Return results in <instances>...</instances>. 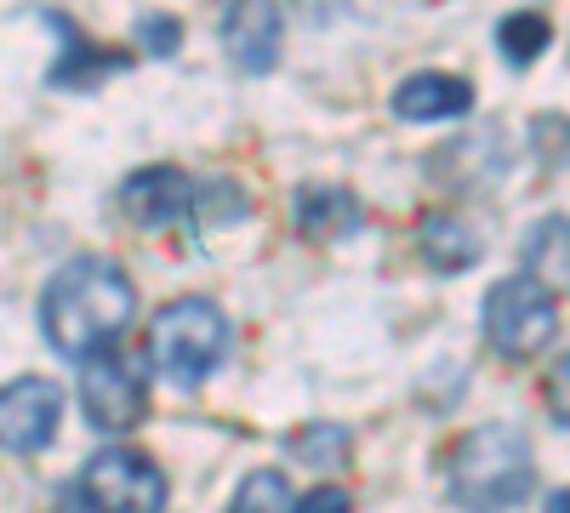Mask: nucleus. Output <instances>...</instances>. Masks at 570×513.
<instances>
[{
  "label": "nucleus",
  "instance_id": "9",
  "mask_svg": "<svg viewBox=\"0 0 570 513\" xmlns=\"http://www.w3.org/2000/svg\"><path fill=\"white\" fill-rule=\"evenodd\" d=\"M188 195H195V182H188L177 166H142L120 182V211L137 228H171V223H183Z\"/></svg>",
  "mask_w": 570,
  "mask_h": 513
},
{
  "label": "nucleus",
  "instance_id": "16",
  "mask_svg": "<svg viewBox=\"0 0 570 513\" xmlns=\"http://www.w3.org/2000/svg\"><path fill=\"white\" fill-rule=\"evenodd\" d=\"M228 513H292V491H285L279 468H252L228 496Z\"/></svg>",
  "mask_w": 570,
  "mask_h": 513
},
{
  "label": "nucleus",
  "instance_id": "3",
  "mask_svg": "<svg viewBox=\"0 0 570 513\" xmlns=\"http://www.w3.org/2000/svg\"><path fill=\"white\" fill-rule=\"evenodd\" d=\"M228 314L212 297H177L155 314L149 332V359L171 388H200L212 371L228 359Z\"/></svg>",
  "mask_w": 570,
  "mask_h": 513
},
{
  "label": "nucleus",
  "instance_id": "15",
  "mask_svg": "<svg viewBox=\"0 0 570 513\" xmlns=\"http://www.w3.org/2000/svg\"><path fill=\"white\" fill-rule=\"evenodd\" d=\"M188 206H200V223L206 228H234V223H246L252 195L234 177H212V182H200V189L188 195Z\"/></svg>",
  "mask_w": 570,
  "mask_h": 513
},
{
  "label": "nucleus",
  "instance_id": "11",
  "mask_svg": "<svg viewBox=\"0 0 570 513\" xmlns=\"http://www.w3.org/2000/svg\"><path fill=\"white\" fill-rule=\"evenodd\" d=\"M360 223H365V211H360V200H354L348 189H331V182H320V189H303V195H297V228H303V240H320V246L348 240Z\"/></svg>",
  "mask_w": 570,
  "mask_h": 513
},
{
  "label": "nucleus",
  "instance_id": "6",
  "mask_svg": "<svg viewBox=\"0 0 570 513\" xmlns=\"http://www.w3.org/2000/svg\"><path fill=\"white\" fill-rule=\"evenodd\" d=\"M80 411L98 434H131L149 416V377L120 348H104L80 371Z\"/></svg>",
  "mask_w": 570,
  "mask_h": 513
},
{
  "label": "nucleus",
  "instance_id": "13",
  "mask_svg": "<svg viewBox=\"0 0 570 513\" xmlns=\"http://www.w3.org/2000/svg\"><path fill=\"white\" fill-rule=\"evenodd\" d=\"M63 63L52 69V86H63V91H91L104 75H115V69H126V52H91V46L63 23Z\"/></svg>",
  "mask_w": 570,
  "mask_h": 513
},
{
  "label": "nucleus",
  "instance_id": "8",
  "mask_svg": "<svg viewBox=\"0 0 570 513\" xmlns=\"http://www.w3.org/2000/svg\"><path fill=\"white\" fill-rule=\"evenodd\" d=\"M223 52L246 75H268L279 63V7L274 0H234L223 12Z\"/></svg>",
  "mask_w": 570,
  "mask_h": 513
},
{
  "label": "nucleus",
  "instance_id": "17",
  "mask_svg": "<svg viewBox=\"0 0 570 513\" xmlns=\"http://www.w3.org/2000/svg\"><path fill=\"white\" fill-rule=\"evenodd\" d=\"M292 456L308 462V468H343L348 462V428H303L292 434Z\"/></svg>",
  "mask_w": 570,
  "mask_h": 513
},
{
  "label": "nucleus",
  "instance_id": "19",
  "mask_svg": "<svg viewBox=\"0 0 570 513\" xmlns=\"http://www.w3.org/2000/svg\"><path fill=\"white\" fill-rule=\"evenodd\" d=\"M292 513H354V496L343 485H314L303 502H292Z\"/></svg>",
  "mask_w": 570,
  "mask_h": 513
},
{
  "label": "nucleus",
  "instance_id": "4",
  "mask_svg": "<svg viewBox=\"0 0 570 513\" xmlns=\"http://www.w3.org/2000/svg\"><path fill=\"white\" fill-rule=\"evenodd\" d=\"M559 337V297L537 274H502L485 292V343L502 359H537Z\"/></svg>",
  "mask_w": 570,
  "mask_h": 513
},
{
  "label": "nucleus",
  "instance_id": "1",
  "mask_svg": "<svg viewBox=\"0 0 570 513\" xmlns=\"http://www.w3.org/2000/svg\"><path fill=\"white\" fill-rule=\"evenodd\" d=\"M137 314V286L109 257H75L63 263L40 292V332L63 359L86 365L120 343Z\"/></svg>",
  "mask_w": 570,
  "mask_h": 513
},
{
  "label": "nucleus",
  "instance_id": "20",
  "mask_svg": "<svg viewBox=\"0 0 570 513\" xmlns=\"http://www.w3.org/2000/svg\"><path fill=\"white\" fill-rule=\"evenodd\" d=\"M548 513H570V496L564 491H548Z\"/></svg>",
  "mask_w": 570,
  "mask_h": 513
},
{
  "label": "nucleus",
  "instance_id": "5",
  "mask_svg": "<svg viewBox=\"0 0 570 513\" xmlns=\"http://www.w3.org/2000/svg\"><path fill=\"white\" fill-rule=\"evenodd\" d=\"M75 496L86 513H166V474L142 451H98L80 468Z\"/></svg>",
  "mask_w": 570,
  "mask_h": 513
},
{
  "label": "nucleus",
  "instance_id": "12",
  "mask_svg": "<svg viewBox=\"0 0 570 513\" xmlns=\"http://www.w3.org/2000/svg\"><path fill=\"white\" fill-rule=\"evenodd\" d=\"M416 251H422V263L434 274H462V268L480 263L485 246H480V235H473L462 217L434 211V217H422V228H416Z\"/></svg>",
  "mask_w": 570,
  "mask_h": 513
},
{
  "label": "nucleus",
  "instance_id": "18",
  "mask_svg": "<svg viewBox=\"0 0 570 513\" xmlns=\"http://www.w3.org/2000/svg\"><path fill=\"white\" fill-rule=\"evenodd\" d=\"M137 40H142V52L171 58L177 46H183V18H171V12H142V18H137Z\"/></svg>",
  "mask_w": 570,
  "mask_h": 513
},
{
  "label": "nucleus",
  "instance_id": "14",
  "mask_svg": "<svg viewBox=\"0 0 570 513\" xmlns=\"http://www.w3.org/2000/svg\"><path fill=\"white\" fill-rule=\"evenodd\" d=\"M548 40H553V23H548L542 12H513V18L497 23V46H502V58H508L513 69L537 63V58L548 52Z\"/></svg>",
  "mask_w": 570,
  "mask_h": 513
},
{
  "label": "nucleus",
  "instance_id": "10",
  "mask_svg": "<svg viewBox=\"0 0 570 513\" xmlns=\"http://www.w3.org/2000/svg\"><path fill=\"white\" fill-rule=\"evenodd\" d=\"M473 109V86L462 75H405L394 86V115L400 120H456Z\"/></svg>",
  "mask_w": 570,
  "mask_h": 513
},
{
  "label": "nucleus",
  "instance_id": "2",
  "mask_svg": "<svg viewBox=\"0 0 570 513\" xmlns=\"http://www.w3.org/2000/svg\"><path fill=\"white\" fill-rule=\"evenodd\" d=\"M531 485H537V456L513 423H480L451 445L445 491L462 513H508L531 496Z\"/></svg>",
  "mask_w": 570,
  "mask_h": 513
},
{
  "label": "nucleus",
  "instance_id": "7",
  "mask_svg": "<svg viewBox=\"0 0 570 513\" xmlns=\"http://www.w3.org/2000/svg\"><path fill=\"white\" fill-rule=\"evenodd\" d=\"M63 423V388L46 383V377H12L0 388V451H18L35 456L52 445Z\"/></svg>",
  "mask_w": 570,
  "mask_h": 513
}]
</instances>
